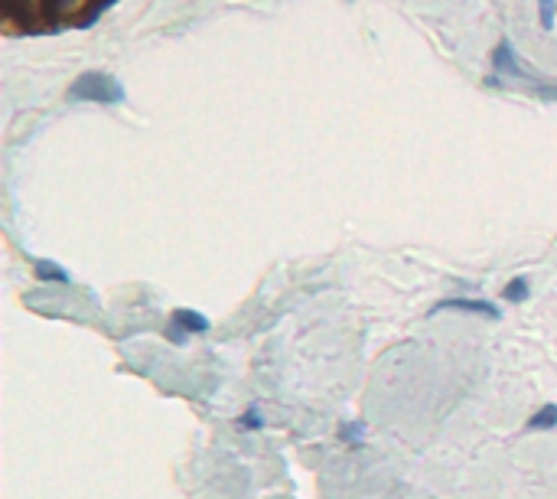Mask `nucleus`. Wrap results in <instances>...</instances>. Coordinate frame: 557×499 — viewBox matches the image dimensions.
<instances>
[{"label": "nucleus", "instance_id": "7", "mask_svg": "<svg viewBox=\"0 0 557 499\" xmlns=\"http://www.w3.org/2000/svg\"><path fill=\"white\" fill-rule=\"evenodd\" d=\"M502 297H505L508 304H521V300H528V281H524V278H511V281L505 284Z\"/></svg>", "mask_w": 557, "mask_h": 499}, {"label": "nucleus", "instance_id": "3", "mask_svg": "<svg viewBox=\"0 0 557 499\" xmlns=\"http://www.w3.org/2000/svg\"><path fill=\"white\" fill-rule=\"evenodd\" d=\"M437 310H459V314H476V317H485V320H498V317H502V310H498L495 304L476 300V297H446V300H440L430 314H437Z\"/></svg>", "mask_w": 557, "mask_h": 499}, {"label": "nucleus", "instance_id": "4", "mask_svg": "<svg viewBox=\"0 0 557 499\" xmlns=\"http://www.w3.org/2000/svg\"><path fill=\"white\" fill-rule=\"evenodd\" d=\"M37 281H43V284H60V287L73 284L69 271H66L63 265H56V261H47V258L37 261Z\"/></svg>", "mask_w": 557, "mask_h": 499}, {"label": "nucleus", "instance_id": "10", "mask_svg": "<svg viewBox=\"0 0 557 499\" xmlns=\"http://www.w3.org/2000/svg\"><path fill=\"white\" fill-rule=\"evenodd\" d=\"M359 431H362V421H355V424H346V427L339 431V437H346V440H349V437H352V434H359Z\"/></svg>", "mask_w": 557, "mask_h": 499}, {"label": "nucleus", "instance_id": "6", "mask_svg": "<svg viewBox=\"0 0 557 499\" xmlns=\"http://www.w3.org/2000/svg\"><path fill=\"white\" fill-rule=\"evenodd\" d=\"M557 427V405H544L537 414L528 418V431H550Z\"/></svg>", "mask_w": 557, "mask_h": 499}, {"label": "nucleus", "instance_id": "8", "mask_svg": "<svg viewBox=\"0 0 557 499\" xmlns=\"http://www.w3.org/2000/svg\"><path fill=\"white\" fill-rule=\"evenodd\" d=\"M537 21L544 30L554 27V0H537Z\"/></svg>", "mask_w": 557, "mask_h": 499}, {"label": "nucleus", "instance_id": "2", "mask_svg": "<svg viewBox=\"0 0 557 499\" xmlns=\"http://www.w3.org/2000/svg\"><path fill=\"white\" fill-rule=\"evenodd\" d=\"M492 66H495V73H508V76H515V79H524L528 86H534V92H537L541 99H557V86L537 82V76H534V73H528V69H521V66H518L515 50H511V43H508V40H502V43L495 47V53H492Z\"/></svg>", "mask_w": 557, "mask_h": 499}, {"label": "nucleus", "instance_id": "9", "mask_svg": "<svg viewBox=\"0 0 557 499\" xmlns=\"http://www.w3.org/2000/svg\"><path fill=\"white\" fill-rule=\"evenodd\" d=\"M238 424H242V427H261V414H258V408H248V414H242V418H238Z\"/></svg>", "mask_w": 557, "mask_h": 499}, {"label": "nucleus", "instance_id": "5", "mask_svg": "<svg viewBox=\"0 0 557 499\" xmlns=\"http://www.w3.org/2000/svg\"><path fill=\"white\" fill-rule=\"evenodd\" d=\"M173 323L183 327V333H206L209 330V317H203L196 310H177L173 314Z\"/></svg>", "mask_w": 557, "mask_h": 499}, {"label": "nucleus", "instance_id": "1", "mask_svg": "<svg viewBox=\"0 0 557 499\" xmlns=\"http://www.w3.org/2000/svg\"><path fill=\"white\" fill-rule=\"evenodd\" d=\"M69 99L73 102H95V105H121L125 86L108 73H82L69 86Z\"/></svg>", "mask_w": 557, "mask_h": 499}]
</instances>
